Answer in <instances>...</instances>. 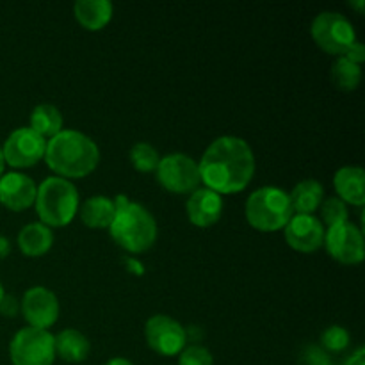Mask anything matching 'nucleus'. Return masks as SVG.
<instances>
[{
    "label": "nucleus",
    "instance_id": "f257e3e1",
    "mask_svg": "<svg viewBox=\"0 0 365 365\" xmlns=\"http://www.w3.org/2000/svg\"><path fill=\"white\" fill-rule=\"evenodd\" d=\"M200 178L217 195L245 191L255 175V155L245 139L221 135L214 139L198 163Z\"/></svg>",
    "mask_w": 365,
    "mask_h": 365
},
{
    "label": "nucleus",
    "instance_id": "f03ea898",
    "mask_svg": "<svg viewBox=\"0 0 365 365\" xmlns=\"http://www.w3.org/2000/svg\"><path fill=\"white\" fill-rule=\"evenodd\" d=\"M48 168L61 178H82L96 170L100 150L89 135L71 128H63L46 141L45 157Z\"/></svg>",
    "mask_w": 365,
    "mask_h": 365
},
{
    "label": "nucleus",
    "instance_id": "7ed1b4c3",
    "mask_svg": "<svg viewBox=\"0 0 365 365\" xmlns=\"http://www.w3.org/2000/svg\"><path fill=\"white\" fill-rule=\"evenodd\" d=\"M114 212L109 232L114 241L130 253H143L157 241V223L148 209L118 195L113 200Z\"/></svg>",
    "mask_w": 365,
    "mask_h": 365
},
{
    "label": "nucleus",
    "instance_id": "20e7f679",
    "mask_svg": "<svg viewBox=\"0 0 365 365\" xmlns=\"http://www.w3.org/2000/svg\"><path fill=\"white\" fill-rule=\"evenodd\" d=\"M36 212L46 227H66L78 212V191L70 180L48 177L36 192Z\"/></svg>",
    "mask_w": 365,
    "mask_h": 365
},
{
    "label": "nucleus",
    "instance_id": "39448f33",
    "mask_svg": "<svg viewBox=\"0 0 365 365\" xmlns=\"http://www.w3.org/2000/svg\"><path fill=\"white\" fill-rule=\"evenodd\" d=\"M245 214L255 230L278 232L291 221L294 210L289 200V192L274 185H266L248 196Z\"/></svg>",
    "mask_w": 365,
    "mask_h": 365
},
{
    "label": "nucleus",
    "instance_id": "423d86ee",
    "mask_svg": "<svg viewBox=\"0 0 365 365\" xmlns=\"http://www.w3.org/2000/svg\"><path fill=\"white\" fill-rule=\"evenodd\" d=\"M310 32L319 48L337 57L344 56L359 41L351 21L337 11H323L317 14Z\"/></svg>",
    "mask_w": 365,
    "mask_h": 365
},
{
    "label": "nucleus",
    "instance_id": "0eeeda50",
    "mask_svg": "<svg viewBox=\"0 0 365 365\" xmlns=\"http://www.w3.org/2000/svg\"><path fill=\"white\" fill-rule=\"evenodd\" d=\"M13 365H52L56 360L53 335L39 328H21L9 344Z\"/></svg>",
    "mask_w": 365,
    "mask_h": 365
},
{
    "label": "nucleus",
    "instance_id": "6e6552de",
    "mask_svg": "<svg viewBox=\"0 0 365 365\" xmlns=\"http://www.w3.org/2000/svg\"><path fill=\"white\" fill-rule=\"evenodd\" d=\"M155 173L157 182L166 191L177 192V195L196 191L200 182H202L198 171V163L192 157L178 152L168 153L166 157H160Z\"/></svg>",
    "mask_w": 365,
    "mask_h": 365
},
{
    "label": "nucleus",
    "instance_id": "1a4fd4ad",
    "mask_svg": "<svg viewBox=\"0 0 365 365\" xmlns=\"http://www.w3.org/2000/svg\"><path fill=\"white\" fill-rule=\"evenodd\" d=\"M146 344L152 351L163 356L180 355L187 344V330L173 317L157 314L145 324Z\"/></svg>",
    "mask_w": 365,
    "mask_h": 365
},
{
    "label": "nucleus",
    "instance_id": "9d476101",
    "mask_svg": "<svg viewBox=\"0 0 365 365\" xmlns=\"http://www.w3.org/2000/svg\"><path fill=\"white\" fill-rule=\"evenodd\" d=\"M327 252L331 259L341 264H360L365 257V241L364 234L351 221L334 225L324 230V241Z\"/></svg>",
    "mask_w": 365,
    "mask_h": 365
},
{
    "label": "nucleus",
    "instance_id": "9b49d317",
    "mask_svg": "<svg viewBox=\"0 0 365 365\" xmlns=\"http://www.w3.org/2000/svg\"><path fill=\"white\" fill-rule=\"evenodd\" d=\"M46 139L32 130L20 127L6 139L2 148L4 160L13 168H31L45 157Z\"/></svg>",
    "mask_w": 365,
    "mask_h": 365
},
{
    "label": "nucleus",
    "instance_id": "f8f14e48",
    "mask_svg": "<svg viewBox=\"0 0 365 365\" xmlns=\"http://www.w3.org/2000/svg\"><path fill=\"white\" fill-rule=\"evenodd\" d=\"M20 307L29 327L39 328V330H46L56 324L57 317H59L57 296L50 289L41 287V285L29 289L24 294Z\"/></svg>",
    "mask_w": 365,
    "mask_h": 365
},
{
    "label": "nucleus",
    "instance_id": "ddd939ff",
    "mask_svg": "<svg viewBox=\"0 0 365 365\" xmlns=\"http://www.w3.org/2000/svg\"><path fill=\"white\" fill-rule=\"evenodd\" d=\"M285 241L292 250L302 253H312L323 246L324 225L314 214H296L285 225Z\"/></svg>",
    "mask_w": 365,
    "mask_h": 365
},
{
    "label": "nucleus",
    "instance_id": "4468645a",
    "mask_svg": "<svg viewBox=\"0 0 365 365\" xmlns=\"http://www.w3.org/2000/svg\"><path fill=\"white\" fill-rule=\"evenodd\" d=\"M36 192L38 187L27 175L11 171L0 177V203L9 210L20 212L34 205Z\"/></svg>",
    "mask_w": 365,
    "mask_h": 365
},
{
    "label": "nucleus",
    "instance_id": "2eb2a0df",
    "mask_svg": "<svg viewBox=\"0 0 365 365\" xmlns=\"http://www.w3.org/2000/svg\"><path fill=\"white\" fill-rule=\"evenodd\" d=\"M187 217L195 227L209 228L217 223L223 214V198L207 187H200L191 192L185 203Z\"/></svg>",
    "mask_w": 365,
    "mask_h": 365
},
{
    "label": "nucleus",
    "instance_id": "dca6fc26",
    "mask_svg": "<svg viewBox=\"0 0 365 365\" xmlns=\"http://www.w3.org/2000/svg\"><path fill=\"white\" fill-rule=\"evenodd\" d=\"M334 187L337 198L348 205L362 207L365 203V173L360 166H342L334 177Z\"/></svg>",
    "mask_w": 365,
    "mask_h": 365
},
{
    "label": "nucleus",
    "instance_id": "f3484780",
    "mask_svg": "<svg viewBox=\"0 0 365 365\" xmlns=\"http://www.w3.org/2000/svg\"><path fill=\"white\" fill-rule=\"evenodd\" d=\"M113 4L109 0H78L73 6L75 18L88 31H100L113 18Z\"/></svg>",
    "mask_w": 365,
    "mask_h": 365
},
{
    "label": "nucleus",
    "instance_id": "a211bd4d",
    "mask_svg": "<svg viewBox=\"0 0 365 365\" xmlns=\"http://www.w3.org/2000/svg\"><path fill=\"white\" fill-rule=\"evenodd\" d=\"M53 346H56V355H59L64 362L71 364L84 362L91 349L88 337L73 328H66L61 334L53 335Z\"/></svg>",
    "mask_w": 365,
    "mask_h": 365
},
{
    "label": "nucleus",
    "instance_id": "6ab92c4d",
    "mask_svg": "<svg viewBox=\"0 0 365 365\" xmlns=\"http://www.w3.org/2000/svg\"><path fill=\"white\" fill-rule=\"evenodd\" d=\"M52 228L43 223H29L18 234V248L27 257H41L52 248Z\"/></svg>",
    "mask_w": 365,
    "mask_h": 365
},
{
    "label": "nucleus",
    "instance_id": "aec40b11",
    "mask_svg": "<svg viewBox=\"0 0 365 365\" xmlns=\"http://www.w3.org/2000/svg\"><path fill=\"white\" fill-rule=\"evenodd\" d=\"M324 189L323 185L319 184L314 178H307V180H302L299 184L294 185L291 192H289V200H291L292 210L296 214H310L316 212L317 209L323 203Z\"/></svg>",
    "mask_w": 365,
    "mask_h": 365
},
{
    "label": "nucleus",
    "instance_id": "412c9836",
    "mask_svg": "<svg viewBox=\"0 0 365 365\" xmlns=\"http://www.w3.org/2000/svg\"><path fill=\"white\" fill-rule=\"evenodd\" d=\"M114 209L113 198L107 196H91L81 207V220L89 228H109L113 223Z\"/></svg>",
    "mask_w": 365,
    "mask_h": 365
},
{
    "label": "nucleus",
    "instance_id": "4be33fe9",
    "mask_svg": "<svg viewBox=\"0 0 365 365\" xmlns=\"http://www.w3.org/2000/svg\"><path fill=\"white\" fill-rule=\"evenodd\" d=\"M31 128L43 138H53L63 130V114L56 106L41 103L31 114Z\"/></svg>",
    "mask_w": 365,
    "mask_h": 365
},
{
    "label": "nucleus",
    "instance_id": "5701e85b",
    "mask_svg": "<svg viewBox=\"0 0 365 365\" xmlns=\"http://www.w3.org/2000/svg\"><path fill=\"white\" fill-rule=\"evenodd\" d=\"M331 78L339 89L353 91V89L359 88L360 81H362V68H360V64L351 63L344 56H341L331 64Z\"/></svg>",
    "mask_w": 365,
    "mask_h": 365
},
{
    "label": "nucleus",
    "instance_id": "b1692460",
    "mask_svg": "<svg viewBox=\"0 0 365 365\" xmlns=\"http://www.w3.org/2000/svg\"><path fill=\"white\" fill-rule=\"evenodd\" d=\"M160 155L148 143H135L130 148V163L141 173H152L159 166Z\"/></svg>",
    "mask_w": 365,
    "mask_h": 365
},
{
    "label": "nucleus",
    "instance_id": "393cba45",
    "mask_svg": "<svg viewBox=\"0 0 365 365\" xmlns=\"http://www.w3.org/2000/svg\"><path fill=\"white\" fill-rule=\"evenodd\" d=\"M349 342H351V335H349V331L344 327H339V324L328 327L321 334V344L330 353H342L348 348Z\"/></svg>",
    "mask_w": 365,
    "mask_h": 365
},
{
    "label": "nucleus",
    "instance_id": "a878e982",
    "mask_svg": "<svg viewBox=\"0 0 365 365\" xmlns=\"http://www.w3.org/2000/svg\"><path fill=\"white\" fill-rule=\"evenodd\" d=\"M321 214H323V221L327 223V227H334V225L344 223L348 220V205L342 202L337 196H331V198H327L323 203H321ZM321 221V223H323Z\"/></svg>",
    "mask_w": 365,
    "mask_h": 365
},
{
    "label": "nucleus",
    "instance_id": "bb28decb",
    "mask_svg": "<svg viewBox=\"0 0 365 365\" xmlns=\"http://www.w3.org/2000/svg\"><path fill=\"white\" fill-rule=\"evenodd\" d=\"M214 359L210 351L203 346L192 344L189 348L182 349L178 356V365H212Z\"/></svg>",
    "mask_w": 365,
    "mask_h": 365
},
{
    "label": "nucleus",
    "instance_id": "cd10ccee",
    "mask_svg": "<svg viewBox=\"0 0 365 365\" xmlns=\"http://www.w3.org/2000/svg\"><path fill=\"white\" fill-rule=\"evenodd\" d=\"M18 309H20V303L14 296L4 294L2 302H0V314L6 317H13L18 314Z\"/></svg>",
    "mask_w": 365,
    "mask_h": 365
},
{
    "label": "nucleus",
    "instance_id": "c85d7f7f",
    "mask_svg": "<svg viewBox=\"0 0 365 365\" xmlns=\"http://www.w3.org/2000/svg\"><path fill=\"white\" fill-rule=\"evenodd\" d=\"M307 362H309V365H330V359L319 348H309V351H307Z\"/></svg>",
    "mask_w": 365,
    "mask_h": 365
},
{
    "label": "nucleus",
    "instance_id": "c756f323",
    "mask_svg": "<svg viewBox=\"0 0 365 365\" xmlns=\"http://www.w3.org/2000/svg\"><path fill=\"white\" fill-rule=\"evenodd\" d=\"M344 57H346V59L351 61V63L362 64L364 59H365V46H364V43L356 41L355 45H353L351 48H349L348 52L344 53Z\"/></svg>",
    "mask_w": 365,
    "mask_h": 365
},
{
    "label": "nucleus",
    "instance_id": "7c9ffc66",
    "mask_svg": "<svg viewBox=\"0 0 365 365\" xmlns=\"http://www.w3.org/2000/svg\"><path fill=\"white\" fill-rule=\"evenodd\" d=\"M344 365H365V349L359 348L355 353H351V356L346 360Z\"/></svg>",
    "mask_w": 365,
    "mask_h": 365
},
{
    "label": "nucleus",
    "instance_id": "2f4dec72",
    "mask_svg": "<svg viewBox=\"0 0 365 365\" xmlns=\"http://www.w3.org/2000/svg\"><path fill=\"white\" fill-rule=\"evenodd\" d=\"M127 266H128V271H132V273H134V274H143V273H145V267H143L141 262H138V260L127 259Z\"/></svg>",
    "mask_w": 365,
    "mask_h": 365
},
{
    "label": "nucleus",
    "instance_id": "473e14b6",
    "mask_svg": "<svg viewBox=\"0 0 365 365\" xmlns=\"http://www.w3.org/2000/svg\"><path fill=\"white\" fill-rule=\"evenodd\" d=\"M11 252V245H9V239L0 235V259H6Z\"/></svg>",
    "mask_w": 365,
    "mask_h": 365
},
{
    "label": "nucleus",
    "instance_id": "72a5a7b5",
    "mask_svg": "<svg viewBox=\"0 0 365 365\" xmlns=\"http://www.w3.org/2000/svg\"><path fill=\"white\" fill-rule=\"evenodd\" d=\"M103 365H134V364H132L130 360L121 359V356H118V359H110L109 362H106Z\"/></svg>",
    "mask_w": 365,
    "mask_h": 365
},
{
    "label": "nucleus",
    "instance_id": "f704fd0d",
    "mask_svg": "<svg viewBox=\"0 0 365 365\" xmlns=\"http://www.w3.org/2000/svg\"><path fill=\"white\" fill-rule=\"evenodd\" d=\"M349 6L359 9V13H364V0H359V2H349Z\"/></svg>",
    "mask_w": 365,
    "mask_h": 365
},
{
    "label": "nucleus",
    "instance_id": "c9c22d12",
    "mask_svg": "<svg viewBox=\"0 0 365 365\" xmlns=\"http://www.w3.org/2000/svg\"><path fill=\"white\" fill-rule=\"evenodd\" d=\"M4 166H6V160H4L2 148H0V177H2V175H4Z\"/></svg>",
    "mask_w": 365,
    "mask_h": 365
},
{
    "label": "nucleus",
    "instance_id": "e433bc0d",
    "mask_svg": "<svg viewBox=\"0 0 365 365\" xmlns=\"http://www.w3.org/2000/svg\"><path fill=\"white\" fill-rule=\"evenodd\" d=\"M4 294H6V292H4V287H2V284H0V302H2Z\"/></svg>",
    "mask_w": 365,
    "mask_h": 365
}]
</instances>
